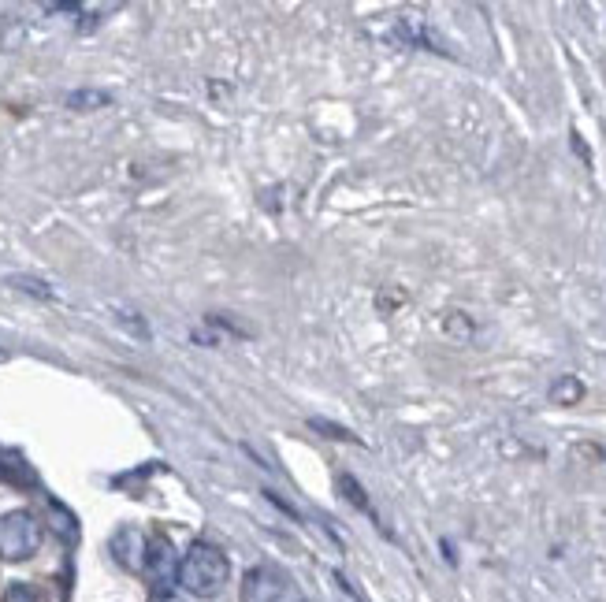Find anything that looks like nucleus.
<instances>
[{
    "mask_svg": "<svg viewBox=\"0 0 606 602\" xmlns=\"http://www.w3.org/2000/svg\"><path fill=\"white\" fill-rule=\"evenodd\" d=\"M227 576H231V562H227L224 550L212 547V543H194L179 558V576L175 580L194 599H216L227 588Z\"/></svg>",
    "mask_w": 606,
    "mask_h": 602,
    "instance_id": "obj_1",
    "label": "nucleus"
},
{
    "mask_svg": "<svg viewBox=\"0 0 606 602\" xmlns=\"http://www.w3.org/2000/svg\"><path fill=\"white\" fill-rule=\"evenodd\" d=\"M41 547V521L30 510L0 513V562H27Z\"/></svg>",
    "mask_w": 606,
    "mask_h": 602,
    "instance_id": "obj_2",
    "label": "nucleus"
},
{
    "mask_svg": "<svg viewBox=\"0 0 606 602\" xmlns=\"http://www.w3.org/2000/svg\"><path fill=\"white\" fill-rule=\"evenodd\" d=\"M153 588L157 591H168L175 576H179V558H175V547L168 536H153L149 539V550H145V569H142Z\"/></svg>",
    "mask_w": 606,
    "mask_h": 602,
    "instance_id": "obj_3",
    "label": "nucleus"
},
{
    "mask_svg": "<svg viewBox=\"0 0 606 602\" xmlns=\"http://www.w3.org/2000/svg\"><path fill=\"white\" fill-rule=\"evenodd\" d=\"M287 595V576L276 565H257L242 576V602H279Z\"/></svg>",
    "mask_w": 606,
    "mask_h": 602,
    "instance_id": "obj_4",
    "label": "nucleus"
},
{
    "mask_svg": "<svg viewBox=\"0 0 606 602\" xmlns=\"http://www.w3.org/2000/svg\"><path fill=\"white\" fill-rule=\"evenodd\" d=\"M108 550H112V558H116L127 573H142L149 539H145L134 524H123V528H116V532H112V539H108Z\"/></svg>",
    "mask_w": 606,
    "mask_h": 602,
    "instance_id": "obj_5",
    "label": "nucleus"
},
{
    "mask_svg": "<svg viewBox=\"0 0 606 602\" xmlns=\"http://www.w3.org/2000/svg\"><path fill=\"white\" fill-rule=\"evenodd\" d=\"M551 402L554 406H580L584 402V383L577 376H558L551 383Z\"/></svg>",
    "mask_w": 606,
    "mask_h": 602,
    "instance_id": "obj_6",
    "label": "nucleus"
},
{
    "mask_svg": "<svg viewBox=\"0 0 606 602\" xmlns=\"http://www.w3.org/2000/svg\"><path fill=\"white\" fill-rule=\"evenodd\" d=\"M443 331H447L450 339L458 342H469L476 335V324L469 320L465 313H458V309H450V313H443Z\"/></svg>",
    "mask_w": 606,
    "mask_h": 602,
    "instance_id": "obj_7",
    "label": "nucleus"
},
{
    "mask_svg": "<svg viewBox=\"0 0 606 602\" xmlns=\"http://www.w3.org/2000/svg\"><path fill=\"white\" fill-rule=\"evenodd\" d=\"M112 97L105 90H75L67 93V108H75V112H93V108H105Z\"/></svg>",
    "mask_w": 606,
    "mask_h": 602,
    "instance_id": "obj_8",
    "label": "nucleus"
},
{
    "mask_svg": "<svg viewBox=\"0 0 606 602\" xmlns=\"http://www.w3.org/2000/svg\"><path fill=\"white\" fill-rule=\"evenodd\" d=\"M339 487H343V495L350 498V506H357L361 513H369V517H376V510H372V502H369V495H365V487L357 484L354 476H339Z\"/></svg>",
    "mask_w": 606,
    "mask_h": 602,
    "instance_id": "obj_9",
    "label": "nucleus"
},
{
    "mask_svg": "<svg viewBox=\"0 0 606 602\" xmlns=\"http://www.w3.org/2000/svg\"><path fill=\"white\" fill-rule=\"evenodd\" d=\"M309 428H313V432H324L328 439H335V443H361L350 428H343V424H331V420H324V417H309Z\"/></svg>",
    "mask_w": 606,
    "mask_h": 602,
    "instance_id": "obj_10",
    "label": "nucleus"
},
{
    "mask_svg": "<svg viewBox=\"0 0 606 602\" xmlns=\"http://www.w3.org/2000/svg\"><path fill=\"white\" fill-rule=\"evenodd\" d=\"M15 290H23V294H34V298H53V290H49V283H41V279H34V275H12L8 279Z\"/></svg>",
    "mask_w": 606,
    "mask_h": 602,
    "instance_id": "obj_11",
    "label": "nucleus"
},
{
    "mask_svg": "<svg viewBox=\"0 0 606 602\" xmlns=\"http://www.w3.org/2000/svg\"><path fill=\"white\" fill-rule=\"evenodd\" d=\"M4 602H41V599L30 584H12V588L4 591Z\"/></svg>",
    "mask_w": 606,
    "mask_h": 602,
    "instance_id": "obj_12",
    "label": "nucleus"
},
{
    "mask_svg": "<svg viewBox=\"0 0 606 602\" xmlns=\"http://www.w3.org/2000/svg\"><path fill=\"white\" fill-rule=\"evenodd\" d=\"M209 324H212V328L235 331V335H242V339L250 335V328H242V324H235V320H231V313H212V316H209Z\"/></svg>",
    "mask_w": 606,
    "mask_h": 602,
    "instance_id": "obj_13",
    "label": "nucleus"
},
{
    "mask_svg": "<svg viewBox=\"0 0 606 602\" xmlns=\"http://www.w3.org/2000/svg\"><path fill=\"white\" fill-rule=\"evenodd\" d=\"M264 498H268V502H276L279 510H283V513H290V517H294V521H298V510H294V506H290L287 498H279L276 491H264Z\"/></svg>",
    "mask_w": 606,
    "mask_h": 602,
    "instance_id": "obj_14",
    "label": "nucleus"
},
{
    "mask_svg": "<svg viewBox=\"0 0 606 602\" xmlns=\"http://www.w3.org/2000/svg\"><path fill=\"white\" fill-rule=\"evenodd\" d=\"M573 149H577V157L584 160V164H592V153H588V145L580 142V134L573 131Z\"/></svg>",
    "mask_w": 606,
    "mask_h": 602,
    "instance_id": "obj_15",
    "label": "nucleus"
},
{
    "mask_svg": "<svg viewBox=\"0 0 606 602\" xmlns=\"http://www.w3.org/2000/svg\"><path fill=\"white\" fill-rule=\"evenodd\" d=\"M149 602H183V599H179L175 591H153V599Z\"/></svg>",
    "mask_w": 606,
    "mask_h": 602,
    "instance_id": "obj_16",
    "label": "nucleus"
},
{
    "mask_svg": "<svg viewBox=\"0 0 606 602\" xmlns=\"http://www.w3.org/2000/svg\"><path fill=\"white\" fill-rule=\"evenodd\" d=\"M0 357H4V354H0Z\"/></svg>",
    "mask_w": 606,
    "mask_h": 602,
    "instance_id": "obj_17",
    "label": "nucleus"
}]
</instances>
